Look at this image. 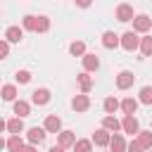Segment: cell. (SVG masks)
Masks as SVG:
<instances>
[{
	"label": "cell",
	"instance_id": "6da1fadb",
	"mask_svg": "<svg viewBox=\"0 0 152 152\" xmlns=\"http://www.w3.org/2000/svg\"><path fill=\"white\" fill-rule=\"evenodd\" d=\"M140 40H142V38H138L135 31H126V33L121 36V48L128 50V52H135V50L140 48Z\"/></svg>",
	"mask_w": 152,
	"mask_h": 152
},
{
	"label": "cell",
	"instance_id": "7a4b0ae2",
	"mask_svg": "<svg viewBox=\"0 0 152 152\" xmlns=\"http://www.w3.org/2000/svg\"><path fill=\"white\" fill-rule=\"evenodd\" d=\"M152 28V19L147 17V14H135V19H133V31L135 33H145V31H150Z\"/></svg>",
	"mask_w": 152,
	"mask_h": 152
},
{
	"label": "cell",
	"instance_id": "3957f363",
	"mask_svg": "<svg viewBox=\"0 0 152 152\" xmlns=\"http://www.w3.org/2000/svg\"><path fill=\"white\" fill-rule=\"evenodd\" d=\"M45 128H38V126H33V128H28L26 131V142L28 145H40L43 140H45Z\"/></svg>",
	"mask_w": 152,
	"mask_h": 152
},
{
	"label": "cell",
	"instance_id": "277c9868",
	"mask_svg": "<svg viewBox=\"0 0 152 152\" xmlns=\"http://www.w3.org/2000/svg\"><path fill=\"white\" fill-rule=\"evenodd\" d=\"M133 81H135V76H133L131 71H119V74H116V88H119V90H128V88L133 86Z\"/></svg>",
	"mask_w": 152,
	"mask_h": 152
},
{
	"label": "cell",
	"instance_id": "5b68a950",
	"mask_svg": "<svg viewBox=\"0 0 152 152\" xmlns=\"http://www.w3.org/2000/svg\"><path fill=\"white\" fill-rule=\"evenodd\" d=\"M43 128H45L48 133H62V119H59L57 114H50V116H45Z\"/></svg>",
	"mask_w": 152,
	"mask_h": 152
},
{
	"label": "cell",
	"instance_id": "8992f818",
	"mask_svg": "<svg viewBox=\"0 0 152 152\" xmlns=\"http://www.w3.org/2000/svg\"><path fill=\"white\" fill-rule=\"evenodd\" d=\"M121 126H124V131H126V133H131V135L140 133V124H138V119H135L133 114H124V121H121Z\"/></svg>",
	"mask_w": 152,
	"mask_h": 152
},
{
	"label": "cell",
	"instance_id": "52a82bcc",
	"mask_svg": "<svg viewBox=\"0 0 152 152\" xmlns=\"http://www.w3.org/2000/svg\"><path fill=\"white\" fill-rule=\"evenodd\" d=\"M109 140H112V133H109L107 128H97V131L93 133V142H95L97 147H109Z\"/></svg>",
	"mask_w": 152,
	"mask_h": 152
},
{
	"label": "cell",
	"instance_id": "ba28073f",
	"mask_svg": "<svg viewBox=\"0 0 152 152\" xmlns=\"http://www.w3.org/2000/svg\"><path fill=\"white\" fill-rule=\"evenodd\" d=\"M116 19H119V21H124V24H126V21H133V19H135L133 7H131V5H126V2H121V5L116 7Z\"/></svg>",
	"mask_w": 152,
	"mask_h": 152
},
{
	"label": "cell",
	"instance_id": "9c48e42d",
	"mask_svg": "<svg viewBox=\"0 0 152 152\" xmlns=\"http://www.w3.org/2000/svg\"><path fill=\"white\" fill-rule=\"evenodd\" d=\"M102 45H104L107 50H114L116 45H121V36H116L114 31H104V33H102Z\"/></svg>",
	"mask_w": 152,
	"mask_h": 152
},
{
	"label": "cell",
	"instance_id": "30bf717a",
	"mask_svg": "<svg viewBox=\"0 0 152 152\" xmlns=\"http://www.w3.org/2000/svg\"><path fill=\"white\" fill-rule=\"evenodd\" d=\"M81 62H83V69H86L88 74L100 69V59H97V55H90V52H86V55L81 57Z\"/></svg>",
	"mask_w": 152,
	"mask_h": 152
},
{
	"label": "cell",
	"instance_id": "8fae6325",
	"mask_svg": "<svg viewBox=\"0 0 152 152\" xmlns=\"http://www.w3.org/2000/svg\"><path fill=\"white\" fill-rule=\"evenodd\" d=\"M31 102H33V104H48V102H50V90H48V88L33 90V93H31Z\"/></svg>",
	"mask_w": 152,
	"mask_h": 152
},
{
	"label": "cell",
	"instance_id": "7c38bea8",
	"mask_svg": "<svg viewBox=\"0 0 152 152\" xmlns=\"http://www.w3.org/2000/svg\"><path fill=\"white\" fill-rule=\"evenodd\" d=\"M71 107H74L76 112H86V109L90 107V97H88L86 93H81V95H74V100H71Z\"/></svg>",
	"mask_w": 152,
	"mask_h": 152
},
{
	"label": "cell",
	"instance_id": "4fadbf2b",
	"mask_svg": "<svg viewBox=\"0 0 152 152\" xmlns=\"http://www.w3.org/2000/svg\"><path fill=\"white\" fill-rule=\"evenodd\" d=\"M102 128H107L109 133H119V128H124V126H121V121H119L114 114H107V116L102 119Z\"/></svg>",
	"mask_w": 152,
	"mask_h": 152
},
{
	"label": "cell",
	"instance_id": "5bb4252c",
	"mask_svg": "<svg viewBox=\"0 0 152 152\" xmlns=\"http://www.w3.org/2000/svg\"><path fill=\"white\" fill-rule=\"evenodd\" d=\"M57 145H62V147H74V145H76L74 131H62V133H57Z\"/></svg>",
	"mask_w": 152,
	"mask_h": 152
},
{
	"label": "cell",
	"instance_id": "9a60e30c",
	"mask_svg": "<svg viewBox=\"0 0 152 152\" xmlns=\"http://www.w3.org/2000/svg\"><path fill=\"white\" fill-rule=\"evenodd\" d=\"M109 150H112V152H126V150H128V145H126V140H124L121 133H114V135H112V140H109Z\"/></svg>",
	"mask_w": 152,
	"mask_h": 152
},
{
	"label": "cell",
	"instance_id": "2e32d148",
	"mask_svg": "<svg viewBox=\"0 0 152 152\" xmlns=\"http://www.w3.org/2000/svg\"><path fill=\"white\" fill-rule=\"evenodd\" d=\"M5 131H7V133H12V135H19V133L24 131V121H21L19 116H14V119L5 121Z\"/></svg>",
	"mask_w": 152,
	"mask_h": 152
},
{
	"label": "cell",
	"instance_id": "e0dca14e",
	"mask_svg": "<svg viewBox=\"0 0 152 152\" xmlns=\"http://www.w3.org/2000/svg\"><path fill=\"white\" fill-rule=\"evenodd\" d=\"M24 145H26V142H24L19 135H10V138L5 140V147H7L10 152H21V150H24Z\"/></svg>",
	"mask_w": 152,
	"mask_h": 152
},
{
	"label": "cell",
	"instance_id": "ac0fdd59",
	"mask_svg": "<svg viewBox=\"0 0 152 152\" xmlns=\"http://www.w3.org/2000/svg\"><path fill=\"white\" fill-rule=\"evenodd\" d=\"M76 81H78L81 93H90V88H93V78H90V74H88V71L78 74V76H76Z\"/></svg>",
	"mask_w": 152,
	"mask_h": 152
},
{
	"label": "cell",
	"instance_id": "d6986e66",
	"mask_svg": "<svg viewBox=\"0 0 152 152\" xmlns=\"http://www.w3.org/2000/svg\"><path fill=\"white\" fill-rule=\"evenodd\" d=\"M21 36H24V28H19V26H10L5 31V40H10V43H19Z\"/></svg>",
	"mask_w": 152,
	"mask_h": 152
},
{
	"label": "cell",
	"instance_id": "ffe728a7",
	"mask_svg": "<svg viewBox=\"0 0 152 152\" xmlns=\"http://www.w3.org/2000/svg\"><path fill=\"white\" fill-rule=\"evenodd\" d=\"M14 114H17L19 119L28 116V114H31V104H28L26 100H17V102H14Z\"/></svg>",
	"mask_w": 152,
	"mask_h": 152
},
{
	"label": "cell",
	"instance_id": "44dd1931",
	"mask_svg": "<svg viewBox=\"0 0 152 152\" xmlns=\"http://www.w3.org/2000/svg\"><path fill=\"white\" fill-rule=\"evenodd\" d=\"M138 102H140V100H135V97H124V100H121V109H124V114H135Z\"/></svg>",
	"mask_w": 152,
	"mask_h": 152
},
{
	"label": "cell",
	"instance_id": "7402d4cb",
	"mask_svg": "<svg viewBox=\"0 0 152 152\" xmlns=\"http://www.w3.org/2000/svg\"><path fill=\"white\" fill-rule=\"evenodd\" d=\"M102 107H104V112H107V114H114V112L121 107V102H119L114 95H109V97H104V104H102Z\"/></svg>",
	"mask_w": 152,
	"mask_h": 152
},
{
	"label": "cell",
	"instance_id": "603a6c76",
	"mask_svg": "<svg viewBox=\"0 0 152 152\" xmlns=\"http://www.w3.org/2000/svg\"><path fill=\"white\" fill-rule=\"evenodd\" d=\"M138 142H140V147L152 150V131H140L138 133Z\"/></svg>",
	"mask_w": 152,
	"mask_h": 152
},
{
	"label": "cell",
	"instance_id": "cb8c5ba5",
	"mask_svg": "<svg viewBox=\"0 0 152 152\" xmlns=\"http://www.w3.org/2000/svg\"><path fill=\"white\" fill-rule=\"evenodd\" d=\"M69 52H71L74 57H83V55H86V43H83V40H74V43L69 45Z\"/></svg>",
	"mask_w": 152,
	"mask_h": 152
},
{
	"label": "cell",
	"instance_id": "d4e9b609",
	"mask_svg": "<svg viewBox=\"0 0 152 152\" xmlns=\"http://www.w3.org/2000/svg\"><path fill=\"white\" fill-rule=\"evenodd\" d=\"M36 24H38V17H33V14H26L21 19V28L24 31H36Z\"/></svg>",
	"mask_w": 152,
	"mask_h": 152
},
{
	"label": "cell",
	"instance_id": "484cf974",
	"mask_svg": "<svg viewBox=\"0 0 152 152\" xmlns=\"http://www.w3.org/2000/svg\"><path fill=\"white\" fill-rule=\"evenodd\" d=\"M74 152H93V140H76L74 145Z\"/></svg>",
	"mask_w": 152,
	"mask_h": 152
},
{
	"label": "cell",
	"instance_id": "4316f807",
	"mask_svg": "<svg viewBox=\"0 0 152 152\" xmlns=\"http://www.w3.org/2000/svg\"><path fill=\"white\" fill-rule=\"evenodd\" d=\"M138 100H140L142 104H152V86H145V88H140V95H138Z\"/></svg>",
	"mask_w": 152,
	"mask_h": 152
},
{
	"label": "cell",
	"instance_id": "83f0119b",
	"mask_svg": "<svg viewBox=\"0 0 152 152\" xmlns=\"http://www.w3.org/2000/svg\"><path fill=\"white\" fill-rule=\"evenodd\" d=\"M14 97H17V88H14V86H10V83H7V86H2V100H5V102H12Z\"/></svg>",
	"mask_w": 152,
	"mask_h": 152
},
{
	"label": "cell",
	"instance_id": "f1b7e54d",
	"mask_svg": "<svg viewBox=\"0 0 152 152\" xmlns=\"http://www.w3.org/2000/svg\"><path fill=\"white\" fill-rule=\"evenodd\" d=\"M140 52H142L145 57L152 55V36H145V38L140 40Z\"/></svg>",
	"mask_w": 152,
	"mask_h": 152
},
{
	"label": "cell",
	"instance_id": "f546056e",
	"mask_svg": "<svg viewBox=\"0 0 152 152\" xmlns=\"http://www.w3.org/2000/svg\"><path fill=\"white\" fill-rule=\"evenodd\" d=\"M50 28V19L48 17H38V24H36V33H45Z\"/></svg>",
	"mask_w": 152,
	"mask_h": 152
},
{
	"label": "cell",
	"instance_id": "4dcf8cb0",
	"mask_svg": "<svg viewBox=\"0 0 152 152\" xmlns=\"http://www.w3.org/2000/svg\"><path fill=\"white\" fill-rule=\"evenodd\" d=\"M28 81H31V71H26V69L17 71V83H28Z\"/></svg>",
	"mask_w": 152,
	"mask_h": 152
},
{
	"label": "cell",
	"instance_id": "1f68e13d",
	"mask_svg": "<svg viewBox=\"0 0 152 152\" xmlns=\"http://www.w3.org/2000/svg\"><path fill=\"white\" fill-rule=\"evenodd\" d=\"M0 55H2V57L10 55V40H5V38H2V43H0Z\"/></svg>",
	"mask_w": 152,
	"mask_h": 152
},
{
	"label": "cell",
	"instance_id": "d6a6232c",
	"mask_svg": "<svg viewBox=\"0 0 152 152\" xmlns=\"http://www.w3.org/2000/svg\"><path fill=\"white\" fill-rule=\"evenodd\" d=\"M126 152H145V147H140V142H138V140H133V142L128 145V150H126Z\"/></svg>",
	"mask_w": 152,
	"mask_h": 152
},
{
	"label": "cell",
	"instance_id": "836d02e7",
	"mask_svg": "<svg viewBox=\"0 0 152 152\" xmlns=\"http://www.w3.org/2000/svg\"><path fill=\"white\" fill-rule=\"evenodd\" d=\"M76 5H78V7H90L93 0H76Z\"/></svg>",
	"mask_w": 152,
	"mask_h": 152
},
{
	"label": "cell",
	"instance_id": "e575fe53",
	"mask_svg": "<svg viewBox=\"0 0 152 152\" xmlns=\"http://www.w3.org/2000/svg\"><path fill=\"white\" fill-rule=\"evenodd\" d=\"M21 152H38V150H36V145H24Z\"/></svg>",
	"mask_w": 152,
	"mask_h": 152
},
{
	"label": "cell",
	"instance_id": "d590c367",
	"mask_svg": "<svg viewBox=\"0 0 152 152\" xmlns=\"http://www.w3.org/2000/svg\"><path fill=\"white\" fill-rule=\"evenodd\" d=\"M50 152H66V147H62V145H55V147H50Z\"/></svg>",
	"mask_w": 152,
	"mask_h": 152
},
{
	"label": "cell",
	"instance_id": "8d00e7d4",
	"mask_svg": "<svg viewBox=\"0 0 152 152\" xmlns=\"http://www.w3.org/2000/svg\"><path fill=\"white\" fill-rule=\"evenodd\" d=\"M147 152H152V150H147Z\"/></svg>",
	"mask_w": 152,
	"mask_h": 152
}]
</instances>
